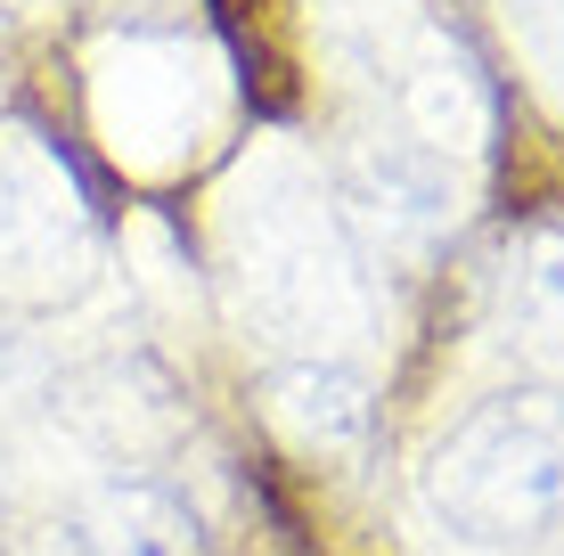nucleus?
<instances>
[{
    "instance_id": "2",
    "label": "nucleus",
    "mask_w": 564,
    "mask_h": 556,
    "mask_svg": "<svg viewBox=\"0 0 564 556\" xmlns=\"http://www.w3.org/2000/svg\"><path fill=\"white\" fill-rule=\"evenodd\" d=\"M279 17H286V0H221V25L246 57V83H254V74H279V42H270Z\"/></svg>"
},
{
    "instance_id": "1",
    "label": "nucleus",
    "mask_w": 564,
    "mask_h": 556,
    "mask_svg": "<svg viewBox=\"0 0 564 556\" xmlns=\"http://www.w3.org/2000/svg\"><path fill=\"white\" fill-rule=\"evenodd\" d=\"M458 515L482 532H516V524H540V515L564 508V417H491L475 443L458 450Z\"/></svg>"
}]
</instances>
